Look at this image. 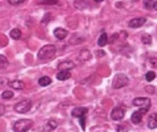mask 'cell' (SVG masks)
<instances>
[{
	"label": "cell",
	"mask_w": 157,
	"mask_h": 132,
	"mask_svg": "<svg viewBox=\"0 0 157 132\" xmlns=\"http://www.w3.org/2000/svg\"><path fill=\"white\" fill-rule=\"evenodd\" d=\"M33 106V102L30 100H23V101L18 102L14 105V110L17 113H21V114H25V113L29 112Z\"/></svg>",
	"instance_id": "277c9868"
},
{
	"label": "cell",
	"mask_w": 157,
	"mask_h": 132,
	"mask_svg": "<svg viewBox=\"0 0 157 132\" xmlns=\"http://www.w3.org/2000/svg\"><path fill=\"white\" fill-rule=\"evenodd\" d=\"M54 36L58 40H63L68 36V31L63 28H56L54 30Z\"/></svg>",
	"instance_id": "30bf717a"
},
{
	"label": "cell",
	"mask_w": 157,
	"mask_h": 132,
	"mask_svg": "<svg viewBox=\"0 0 157 132\" xmlns=\"http://www.w3.org/2000/svg\"><path fill=\"white\" fill-rule=\"evenodd\" d=\"M153 3H154V0H143L144 7H145L147 10L153 9Z\"/></svg>",
	"instance_id": "d4e9b609"
},
{
	"label": "cell",
	"mask_w": 157,
	"mask_h": 132,
	"mask_svg": "<svg viewBox=\"0 0 157 132\" xmlns=\"http://www.w3.org/2000/svg\"><path fill=\"white\" fill-rule=\"evenodd\" d=\"M9 85L12 87V88L14 89H17V90H21V89H24L25 88V84L24 82H22V81H12L11 83H9Z\"/></svg>",
	"instance_id": "5bb4252c"
},
{
	"label": "cell",
	"mask_w": 157,
	"mask_h": 132,
	"mask_svg": "<svg viewBox=\"0 0 157 132\" xmlns=\"http://www.w3.org/2000/svg\"><path fill=\"white\" fill-rule=\"evenodd\" d=\"M141 41L143 44H145V45H150L151 43H152V37H151L148 33H143L141 37Z\"/></svg>",
	"instance_id": "44dd1931"
},
{
	"label": "cell",
	"mask_w": 157,
	"mask_h": 132,
	"mask_svg": "<svg viewBox=\"0 0 157 132\" xmlns=\"http://www.w3.org/2000/svg\"><path fill=\"white\" fill-rule=\"evenodd\" d=\"M128 131H129V127L126 123L117 126V132H128Z\"/></svg>",
	"instance_id": "cb8c5ba5"
},
{
	"label": "cell",
	"mask_w": 157,
	"mask_h": 132,
	"mask_svg": "<svg viewBox=\"0 0 157 132\" xmlns=\"http://www.w3.org/2000/svg\"><path fill=\"white\" fill-rule=\"evenodd\" d=\"M56 53V46L53 45V44H48V45H44L43 47H41V50L38 53V58L44 60V59H50Z\"/></svg>",
	"instance_id": "6da1fadb"
},
{
	"label": "cell",
	"mask_w": 157,
	"mask_h": 132,
	"mask_svg": "<svg viewBox=\"0 0 157 132\" xmlns=\"http://www.w3.org/2000/svg\"><path fill=\"white\" fill-rule=\"evenodd\" d=\"M133 105L135 106H138V107H141L142 110L146 111L147 112L151 107V100L148 98H145V97H138L136 99H133L132 101Z\"/></svg>",
	"instance_id": "5b68a950"
},
{
	"label": "cell",
	"mask_w": 157,
	"mask_h": 132,
	"mask_svg": "<svg viewBox=\"0 0 157 132\" xmlns=\"http://www.w3.org/2000/svg\"><path fill=\"white\" fill-rule=\"evenodd\" d=\"M10 37H11L12 39H14V40L21 39V37H22V31H21L18 28L12 29V30L10 31Z\"/></svg>",
	"instance_id": "2e32d148"
},
{
	"label": "cell",
	"mask_w": 157,
	"mask_h": 132,
	"mask_svg": "<svg viewBox=\"0 0 157 132\" xmlns=\"http://www.w3.org/2000/svg\"><path fill=\"white\" fill-rule=\"evenodd\" d=\"M108 41H109V40H108V35L105 32H103L102 35L99 37V39H98V45L102 47V46L107 45Z\"/></svg>",
	"instance_id": "d6986e66"
},
{
	"label": "cell",
	"mask_w": 157,
	"mask_h": 132,
	"mask_svg": "<svg viewBox=\"0 0 157 132\" xmlns=\"http://www.w3.org/2000/svg\"><path fill=\"white\" fill-rule=\"evenodd\" d=\"M129 83V78L127 77L125 74L123 73H117L113 78V82H112V86L115 89H120L125 87L126 85H128Z\"/></svg>",
	"instance_id": "3957f363"
},
{
	"label": "cell",
	"mask_w": 157,
	"mask_h": 132,
	"mask_svg": "<svg viewBox=\"0 0 157 132\" xmlns=\"http://www.w3.org/2000/svg\"><path fill=\"white\" fill-rule=\"evenodd\" d=\"M90 57H92V55H90V52L87 50V48H84V50H82L81 53H80V58H81V60H83V61L90 60Z\"/></svg>",
	"instance_id": "9a60e30c"
},
{
	"label": "cell",
	"mask_w": 157,
	"mask_h": 132,
	"mask_svg": "<svg viewBox=\"0 0 157 132\" xmlns=\"http://www.w3.org/2000/svg\"><path fill=\"white\" fill-rule=\"evenodd\" d=\"M147 126L150 129H155V128H157V114L156 113H154V114H152L150 116L148 121H147Z\"/></svg>",
	"instance_id": "7c38bea8"
},
{
	"label": "cell",
	"mask_w": 157,
	"mask_h": 132,
	"mask_svg": "<svg viewBox=\"0 0 157 132\" xmlns=\"http://www.w3.org/2000/svg\"><path fill=\"white\" fill-rule=\"evenodd\" d=\"M14 93L13 91L11 90H6L2 92V95H1V97H2V99H11V98H13Z\"/></svg>",
	"instance_id": "603a6c76"
},
{
	"label": "cell",
	"mask_w": 157,
	"mask_h": 132,
	"mask_svg": "<svg viewBox=\"0 0 157 132\" xmlns=\"http://www.w3.org/2000/svg\"><path fill=\"white\" fill-rule=\"evenodd\" d=\"M145 91H147L148 93H154V91H155V88H154V87L147 86V87H145Z\"/></svg>",
	"instance_id": "d6a6232c"
},
{
	"label": "cell",
	"mask_w": 157,
	"mask_h": 132,
	"mask_svg": "<svg viewBox=\"0 0 157 132\" xmlns=\"http://www.w3.org/2000/svg\"><path fill=\"white\" fill-rule=\"evenodd\" d=\"M6 85H9V82L6 78H0V87H3Z\"/></svg>",
	"instance_id": "f546056e"
},
{
	"label": "cell",
	"mask_w": 157,
	"mask_h": 132,
	"mask_svg": "<svg viewBox=\"0 0 157 132\" xmlns=\"http://www.w3.org/2000/svg\"><path fill=\"white\" fill-rule=\"evenodd\" d=\"M97 56H105V53L103 52H97Z\"/></svg>",
	"instance_id": "e575fe53"
},
{
	"label": "cell",
	"mask_w": 157,
	"mask_h": 132,
	"mask_svg": "<svg viewBox=\"0 0 157 132\" xmlns=\"http://www.w3.org/2000/svg\"><path fill=\"white\" fill-rule=\"evenodd\" d=\"M75 67V65H74L73 61L71 60H66V61H61L60 63H58V69L60 70V71H63V70H71L73 69V68Z\"/></svg>",
	"instance_id": "ba28073f"
},
{
	"label": "cell",
	"mask_w": 157,
	"mask_h": 132,
	"mask_svg": "<svg viewBox=\"0 0 157 132\" xmlns=\"http://www.w3.org/2000/svg\"><path fill=\"white\" fill-rule=\"evenodd\" d=\"M146 22L145 17H137V18H132L131 21H129L128 26L130 28H140L142 27Z\"/></svg>",
	"instance_id": "52a82bcc"
},
{
	"label": "cell",
	"mask_w": 157,
	"mask_h": 132,
	"mask_svg": "<svg viewBox=\"0 0 157 132\" xmlns=\"http://www.w3.org/2000/svg\"><path fill=\"white\" fill-rule=\"evenodd\" d=\"M142 113L140 112V111H137V112H135L132 115H131V121H132V123H135V125H138V123H141L142 120Z\"/></svg>",
	"instance_id": "4fadbf2b"
},
{
	"label": "cell",
	"mask_w": 157,
	"mask_h": 132,
	"mask_svg": "<svg viewBox=\"0 0 157 132\" xmlns=\"http://www.w3.org/2000/svg\"><path fill=\"white\" fill-rule=\"evenodd\" d=\"M80 123H81V127L82 129H85V116H82L80 117Z\"/></svg>",
	"instance_id": "4dcf8cb0"
},
{
	"label": "cell",
	"mask_w": 157,
	"mask_h": 132,
	"mask_svg": "<svg viewBox=\"0 0 157 132\" xmlns=\"http://www.w3.org/2000/svg\"><path fill=\"white\" fill-rule=\"evenodd\" d=\"M87 112H88V110L86 107H75L74 110H72L71 115L73 117L80 118V117H82V116H85V115L87 114Z\"/></svg>",
	"instance_id": "9c48e42d"
},
{
	"label": "cell",
	"mask_w": 157,
	"mask_h": 132,
	"mask_svg": "<svg viewBox=\"0 0 157 132\" xmlns=\"http://www.w3.org/2000/svg\"><path fill=\"white\" fill-rule=\"evenodd\" d=\"M82 42H84L83 38H78L76 39V36H73L71 38V40H70V43L71 44H78V43H82Z\"/></svg>",
	"instance_id": "484cf974"
},
{
	"label": "cell",
	"mask_w": 157,
	"mask_h": 132,
	"mask_svg": "<svg viewBox=\"0 0 157 132\" xmlns=\"http://www.w3.org/2000/svg\"><path fill=\"white\" fill-rule=\"evenodd\" d=\"M52 20V15H51L50 13H46L45 15H44V17H43V20H42V24L43 25H46L48 24V22H50V21Z\"/></svg>",
	"instance_id": "4316f807"
},
{
	"label": "cell",
	"mask_w": 157,
	"mask_h": 132,
	"mask_svg": "<svg viewBox=\"0 0 157 132\" xmlns=\"http://www.w3.org/2000/svg\"><path fill=\"white\" fill-rule=\"evenodd\" d=\"M42 5H50V6H53V5H56L58 3V0H42Z\"/></svg>",
	"instance_id": "83f0119b"
},
{
	"label": "cell",
	"mask_w": 157,
	"mask_h": 132,
	"mask_svg": "<svg viewBox=\"0 0 157 132\" xmlns=\"http://www.w3.org/2000/svg\"><path fill=\"white\" fill-rule=\"evenodd\" d=\"M125 116V111L122 107H114L111 112V118L113 120H122Z\"/></svg>",
	"instance_id": "8992f818"
},
{
	"label": "cell",
	"mask_w": 157,
	"mask_h": 132,
	"mask_svg": "<svg viewBox=\"0 0 157 132\" xmlns=\"http://www.w3.org/2000/svg\"><path fill=\"white\" fill-rule=\"evenodd\" d=\"M153 9H155L157 11V0H154V3H153Z\"/></svg>",
	"instance_id": "836d02e7"
},
{
	"label": "cell",
	"mask_w": 157,
	"mask_h": 132,
	"mask_svg": "<svg viewBox=\"0 0 157 132\" xmlns=\"http://www.w3.org/2000/svg\"><path fill=\"white\" fill-rule=\"evenodd\" d=\"M56 77H57V80H59V81L69 80V78L71 77V73H70V71H68V70H63V71H59L58 73H57Z\"/></svg>",
	"instance_id": "8fae6325"
},
{
	"label": "cell",
	"mask_w": 157,
	"mask_h": 132,
	"mask_svg": "<svg viewBox=\"0 0 157 132\" xmlns=\"http://www.w3.org/2000/svg\"><path fill=\"white\" fill-rule=\"evenodd\" d=\"M57 127V121L56 120H48V123L44 126V129L46 131H52V130H55Z\"/></svg>",
	"instance_id": "ac0fdd59"
},
{
	"label": "cell",
	"mask_w": 157,
	"mask_h": 132,
	"mask_svg": "<svg viewBox=\"0 0 157 132\" xmlns=\"http://www.w3.org/2000/svg\"><path fill=\"white\" fill-rule=\"evenodd\" d=\"M39 85L42 87H45V86H48V85L52 83V80H51L48 76H42V77L39 78Z\"/></svg>",
	"instance_id": "e0dca14e"
},
{
	"label": "cell",
	"mask_w": 157,
	"mask_h": 132,
	"mask_svg": "<svg viewBox=\"0 0 157 132\" xmlns=\"http://www.w3.org/2000/svg\"><path fill=\"white\" fill-rule=\"evenodd\" d=\"M24 1H26V0H8V2H9L10 5H12V6L20 5V3H23Z\"/></svg>",
	"instance_id": "f1b7e54d"
},
{
	"label": "cell",
	"mask_w": 157,
	"mask_h": 132,
	"mask_svg": "<svg viewBox=\"0 0 157 132\" xmlns=\"http://www.w3.org/2000/svg\"><path fill=\"white\" fill-rule=\"evenodd\" d=\"M155 77H156V73H155L154 71H148L145 75V78H146L147 82H152V81H154Z\"/></svg>",
	"instance_id": "7402d4cb"
},
{
	"label": "cell",
	"mask_w": 157,
	"mask_h": 132,
	"mask_svg": "<svg viewBox=\"0 0 157 132\" xmlns=\"http://www.w3.org/2000/svg\"><path fill=\"white\" fill-rule=\"evenodd\" d=\"M9 66V61L6 58V56L0 55V70H6Z\"/></svg>",
	"instance_id": "ffe728a7"
},
{
	"label": "cell",
	"mask_w": 157,
	"mask_h": 132,
	"mask_svg": "<svg viewBox=\"0 0 157 132\" xmlns=\"http://www.w3.org/2000/svg\"><path fill=\"white\" fill-rule=\"evenodd\" d=\"M33 126V121L31 119H20L15 121L13 126L14 132H27Z\"/></svg>",
	"instance_id": "7a4b0ae2"
},
{
	"label": "cell",
	"mask_w": 157,
	"mask_h": 132,
	"mask_svg": "<svg viewBox=\"0 0 157 132\" xmlns=\"http://www.w3.org/2000/svg\"><path fill=\"white\" fill-rule=\"evenodd\" d=\"M5 113H6V106L0 103V116H2Z\"/></svg>",
	"instance_id": "1f68e13d"
},
{
	"label": "cell",
	"mask_w": 157,
	"mask_h": 132,
	"mask_svg": "<svg viewBox=\"0 0 157 132\" xmlns=\"http://www.w3.org/2000/svg\"><path fill=\"white\" fill-rule=\"evenodd\" d=\"M94 1H95V2H102L103 0H94Z\"/></svg>",
	"instance_id": "d590c367"
}]
</instances>
